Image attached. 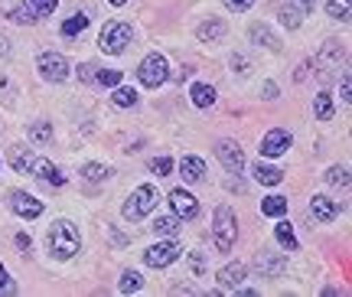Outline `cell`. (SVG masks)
<instances>
[{
	"label": "cell",
	"instance_id": "f35d334b",
	"mask_svg": "<svg viewBox=\"0 0 352 297\" xmlns=\"http://www.w3.org/2000/svg\"><path fill=\"white\" fill-rule=\"evenodd\" d=\"M252 3H254V0H226V7H228V10H235V13L252 10Z\"/></svg>",
	"mask_w": 352,
	"mask_h": 297
},
{
	"label": "cell",
	"instance_id": "60d3db41",
	"mask_svg": "<svg viewBox=\"0 0 352 297\" xmlns=\"http://www.w3.org/2000/svg\"><path fill=\"white\" fill-rule=\"evenodd\" d=\"M349 88H352L349 75H342V82H340V95H342V101H349V99H352V95H349Z\"/></svg>",
	"mask_w": 352,
	"mask_h": 297
},
{
	"label": "cell",
	"instance_id": "603a6c76",
	"mask_svg": "<svg viewBox=\"0 0 352 297\" xmlns=\"http://www.w3.org/2000/svg\"><path fill=\"white\" fill-rule=\"evenodd\" d=\"M258 268L264 272V278H277V274L284 272V258H271L267 252H261L258 255Z\"/></svg>",
	"mask_w": 352,
	"mask_h": 297
},
{
	"label": "cell",
	"instance_id": "7dc6e473",
	"mask_svg": "<svg viewBox=\"0 0 352 297\" xmlns=\"http://www.w3.org/2000/svg\"><path fill=\"white\" fill-rule=\"evenodd\" d=\"M192 268H196V272H202V255H199V252H192Z\"/></svg>",
	"mask_w": 352,
	"mask_h": 297
},
{
	"label": "cell",
	"instance_id": "7bdbcfd3",
	"mask_svg": "<svg viewBox=\"0 0 352 297\" xmlns=\"http://www.w3.org/2000/svg\"><path fill=\"white\" fill-rule=\"evenodd\" d=\"M264 99H277V85H274V82H267V85H264Z\"/></svg>",
	"mask_w": 352,
	"mask_h": 297
},
{
	"label": "cell",
	"instance_id": "6da1fadb",
	"mask_svg": "<svg viewBox=\"0 0 352 297\" xmlns=\"http://www.w3.org/2000/svg\"><path fill=\"white\" fill-rule=\"evenodd\" d=\"M50 252L59 261H69L78 252V232L69 219H59V223L50 229Z\"/></svg>",
	"mask_w": 352,
	"mask_h": 297
},
{
	"label": "cell",
	"instance_id": "ba28073f",
	"mask_svg": "<svg viewBox=\"0 0 352 297\" xmlns=\"http://www.w3.org/2000/svg\"><path fill=\"white\" fill-rule=\"evenodd\" d=\"M0 17H10L13 23H36V10L23 0H0Z\"/></svg>",
	"mask_w": 352,
	"mask_h": 297
},
{
	"label": "cell",
	"instance_id": "ac0fdd59",
	"mask_svg": "<svg viewBox=\"0 0 352 297\" xmlns=\"http://www.w3.org/2000/svg\"><path fill=\"white\" fill-rule=\"evenodd\" d=\"M179 174H183L186 183H199L202 174H206V163H202L199 157H183V161H179Z\"/></svg>",
	"mask_w": 352,
	"mask_h": 297
},
{
	"label": "cell",
	"instance_id": "f6af8a7d",
	"mask_svg": "<svg viewBox=\"0 0 352 297\" xmlns=\"http://www.w3.org/2000/svg\"><path fill=\"white\" fill-rule=\"evenodd\" d=\"M0 287H10V278H7V268L0 265Z\"/></svg>",
	"mask_w": 352,
	"mask_h": 297
},
{
	"label": "cell",
	"instance_id": "bcb514c9",
	"mask_svg": "<svg viewBox=\"0 0 352 297\" xmlns=\"http://www.w3.org/2000/svg\"><path fill=\"white\" fill-rule=\"evenodd\" d=\"M16 245H20V248H30V236H26V232H20V236H16Z\"/></svg>",
	"mask_w": 352,
	"mask_h": 297
},
{
	"label": "cell",
	"instance_id": "8992f818",
	"mask_svg": "<svg viewBox=\"0 0 352 297\" xmlns=\"http://www.w3.org/2000/svg\"><path fill=\"white\" fill-rule=\"evenodd\" d=\"M36 69L46 82H65V79H69V62H65L59 52H43L36 59Z\"/></svg>",
	"mask_w": 352,
	"mask_h": 297
},
{
	"label": "cell",
	"instance_id": "ee69618b",
	"mask_svg": "<svg viewBox=\"0 0 352 297\" xmlns=\"http://www.w3.org/2000/svg\"><path fill=\"white\" fill-rule=\"evenodd\" d=\"M189 75H192V69H189V65H183V69H179V72H176V79H179V82H186Z\"/></svg>",
	"mask_w": 352,
	"mask_h": 297
},
{
	"label": "cell",
	"instance_id": "30bf717a",
	"mask_svg": "<svg viewBox=\"0 0 352 297\" xmlns=\"http://www.w3.org/2000/svg\"><path fill=\"white\" fill-rule=\"evenodd\" d=\"M290 147V134L284 131V127H274V131H267L264 134V141H261V157H280L284 150Z\"/></svg>",
	"mask_w": 352,
	"mask_h": 297
},
{
	"label": "cell",
	"instance_id": "cb8c5ba5",
	"mask_svg": "<svg viewBox=\"0 0 352 297\" xmlns=\"http://www.w3.org/2000/svg\"><path fill=\"white\" fill-rule=\"evenodd\" d=\"M111 101L118 105V108H134V105H138V92H134V88H127V85H114Z\"/></svg>",
	"mask_w": 352,
	"mask_h": 297
},
{
	"label": "cell",
	"instance_id": "8d00e7d4",
	"mask_svg": "<svg viewBox=\"0 0 352 297\" xmlns=\"http://www.w3.org/2000/svg\"><path fill=\"white\" fill-rule=\"evenodd\" d=\"M95 79H98L101 85H108V88H114V85H121V72H118V69H108V72H104V69H101L98 75H95Z\"/></svg>",
	"mask_w": 352,
	"mask_h": 297
},
{
	"label": "cell",
	"instance_id": "83f0119b",
	"mask_svg": "<svg viewBox=\"0 0 352 297\" xmlns=\"http://www.w3.org/2000/svg\"><path fill=\"white\" fill-rule=\"evenodd\" d=\"M33 161H36V157H33V154H30V150H26V147H13V154H10V163H13V167H16V170H20V174H26V170L33 167Z\"/></svg>",
	"mask_w": 352,
	"mask_h": 297
},
{
	"label": "cell",
	"instance_id": "4dcf8cb0",
	"mask_svg": "<svg viewBox=\"0 0 352 297\" xmlns=\"http://www.w3.org/2000/svg\"><path fill=\"white\" fill-rule=\"evenodd\" d=\"M85 26H88V17L85 13H76V17H69L63 23V37H76V33H82Z\"/></svg>",
	"mask_w": 352,
	"mask_h": 297
},
{
	"label": "cell",
	"instance_id": "277c9868",
	"mask_svg": "<svg viewBox=\"0 0 352 297\" xmlns=\"http://www.w3.org/2000/svg\"><path fill=\"white\" fill-rule=\"evenodd\" d=\"M138 79L144 88H160L170 79V65H166V56H160V52H151L147 59L140 62L138 69Z\"/></svg>",
	"mask_w": 352,
	"mask_h": 297
},
{
	"label": "cell",
	"instance_id": "ab89813d",
	"mask_svg": "<svg viewBox=\"0 0 352 297\" xmlns=\"http://www.w3.org/2000/svg\"><path fill=\"white\" fill-rule=\"evenodd\" d=\"M78 75H82V82H95V65H91V62H85V65H82V69H78Z\"/></svg>",
	"mask_w": 352,
	"mask_h": 297
},
{
	"label": "cell",
	"instance_id": "b9f144b4",
	"mask_svg": "<svg viewBox=\"0 0 352 297\" xmlns=\"http://www.w3.org/2000/svg\"><path fill=\"white\" fill-rule=\"evenodd\" d=\"M232 65H239V72H241V75L248 72V59H245V56H232Z\"/></svg>",
	"mask_w": 352,
	"mask_h": 297
},
{
	"label": "cell",
	"instance_id": "d6a6232c",
	"mask_svg": "<svg viewBox=\"0 0 352 297\" xmlns=\"http://www.w3.org/2000/svg\"><path fill=\"white\" fill-rule=\"evenodd\" d=\"M327 13L333 20H349V0H327Z\"/></svg>",
	"mask_w": 352,
	"mask_h": 297
},
{
	"label": "cell",
	"instance_id": "d6986e66",
	"mask_svg": "<svg viewBox=\"0 0 352 297\" xmlns=\"http://www.w3.org/2000/svg\"><path fill=\"white\" fill-rule=\"evenodd\" d=\"M196 37H199L202 43H219V39L226 37V23H222V20H206V23H199Z\"/></svg>",
	"mask_w": 352,
	"mask_h": 297
},
{
	"label": "cell",
	"instance_id": "3957f363",
	"mask_svg": "<svg viewBox=\"0 0 352 297\" xmlns=\"http://www.w3.org/2000/svg\"><path fill=\"white\" fill-rule=\"evenodd\" d=\"M212 236H215V248H219V252H228V248L235 245V236H239V223H235V212L228 209V206H219V209H215Z\"/></svg>",
	"mask_w": 352,
	"mask_h": 297
},
{
	"label": "cell",
	"instance_id": "5bb4252c",
	"mask_svg": "<svg viewBox=\"0 0 352 297\" xmlns=\"http://www.w3.org/2000/svg\"><path fill=\"white\" fill-rule=\"evenodd\" d=\"M310 216H314L316 223H333L340 216V206H336V199H329V196H314L310 199Z\"/></svg>",
	"mask_w": 352,
	"mask_h": 297
},
{
	"label": "cell",
	"instance_id": "7a4b0ae2",
	"mask_svg": "<svg viewBox=\"0 0 352 297\" xmlns=\"http://www.w3.org/2000/svg\"><path fill=\"white\" fill-rule=\"evenodd\" d=\"M157 203H160V193H157V186H138V190L131 193V199L124 203V219L138 223V219H144L147 212L157 209Z\"/></svg>",
	"mask_w": 352,
	"mask_h": 297
},
{
	"label": "cell",
	"instance_id": "d590c367",
	"mask_svg": "<svg viewBox=\"0 0 352 297\" xmlns=\"http://www.w3.org/2000/svg\"><path fill=\"white\" fill-rule=\"evenodd\" d=\"M151 170L157 176H170V170H173V161H170V157H153V161H151Z\"/></svg>",
	"mask_w": 352,
	"mask_h": 297
},
{
	"label": "cell",
	"instance_id": "9a60e30c",
	"mask_svg": "<svg viewBox=\"0 0 352 297\" xmlns=\"http://www.w3.org/2000/svg\"><path fill=\"white\" fill-rule=\"evenodd\" d=\"M245 265L241 261H235V265H226L222 272H219V285L226 287V291H239L241 285H245Z\"/></svg>",
	"mask_w": 352,
	"mask_h": 297
},
{
	"label": "cell",
	"instance_id": "d4e9b609",
	"mask_svg": "<svg viewBox=\"0 0 352 297\" xmlns=\"http://www.w3.org/2000/svg\"><path fill=\"white\" fill-rule=\"evenodd\" d=\"M30 141H33V144H50L52 141V124L50 121L30 124Z\"/></svg>",
	"mask_w": 352,
	"mask_h": 297
},
{
	"label": "cell",
	"instance_id": "5b68a950",
	"mask_svg": "<svg viewBox=\"0 0 352 297\" xmlns=\"http://www.w3.org/2000/svg\"><path fill=\"white\" fill-rule=\"evenodd\" d=\"M127 43H131V26L127 23H108L104 30H101V39H98L101 52L118 56V52H124Z\"/></svg>",
	"mask_w": 352,
	"mask_h": 297
},
{
	"label": "cell",
	"instance_id": "f546056e",
	"mask_svg": "<svg viewBox=\"0 0 352 297\" xmlns=\"http://www.w3.org/2000/svg\"><path fill=\"white\" fill-rule=\"evenodd\" d=\"M82 176H85L88 183H101V180H108V176H111V170H108V167H101V163H85V167H82Z\"/></svg>",
	"mask_w": 352,
	"mask_h": 297
},
{
	"label": "cell",
	"instance_id": "1f68e13d",
	"mask_svg": "<svg viewBox=\"0 0 352 297\" xmlns=\"http://www.w3.org/2000/svg\"><path fill=\"white\" fill-rule=\"evenodd\" d=\"M280 23L287 26V30H297V26H300V10H297L294 3H284V7H280Z\"/></svg>",
	"mask_w": 352,
	"mask_h": 297
},
{
	"label": "cell",
	"instance_id": "484cf974",
	"mask_svg": "<svg viewBox=\"0 0 352 297\" xmlns=\"http://www.w3.org/2000/svg\"><path fill=\"white\" fill-rule=\"evenodd\" d=\"M261 212L264 216H271V219H277V216H284V212H287V199L284 196H267L261 203Z\"/></svg>",
	"mask_w": 352,
	"mask_h": 297
},
{
	"label": "cell",
	"instance_id": "c3c4849f",
	"mask_svg": "<svg viewBox=\"0 0 352 297\" xmlns=\"http://www.w3.org/2000/svg\"><path fill=\"white\" fill-rule=\"evenodd\" d=\"M111 3H114V7H124V3H127V0H111Z\"/></svg>",
	"mask_w": 352,
	"mask_h": 297
},
{
	"label": "cell",
	"instance_id": "2e32d148",
	"mask_svg": "<svg viewBox=\"0 0 352 297\" xmlns=\"http://www.w3.org/2000/svg\"><path fill=\"white\" fill-rule=\"evenodd\" d=\"M30 170H36V176L46 186H63L65 183V176L59 174V167H52V163L43 161V157H39V161H33V167H30Z\"/></svg>",
	"mask_w": 352,
	"mask_h": 297
},
{
	"label": "cell",
	"instance_id": "8fae6325",
	"mask_svg": "<svg viewBox=\"0 0 352 297\" xmlns=\"http://www.w3.org/2000/svg\"><path fill=\"white\" fill-rule=\"evenodd\" d=\"M215 154H219V161L226 163V170H232V174H239L241 167H245V154H241V147L235 141H219Z\"/></svg>",
	"mask_w": 352,
	"mask_h": 297
},
{
	"label": "cell",
	"instance_id": "ffe728a7",
	"mask_svg": "<svg viewBox=\"0 0 352 297\" xmlns=\"http://www.w3.org/2000/svg\"><path fill=\"white\" fill-rule=\"evenodd\" d=\"M314 114H316V121H333L336 105H333V95H329V92H320L314 99Z\"/></svg>",
	"mask_w": 352,
	"mask_h": 297
},
{
	"label": "cell",
	"instance_id": "44dd1931",
	"mask_svg": "<svg viewBox=\"0 0 352 297\" xmlns=\"http://www.w3.org/2000/svg\"><path fill=\"white\" fill-rule=\"evenodd\" d=\"M254 180H258V183H264V186H277L280 180H284V174H280L277 167H267V163L258 161V167H254Z\"/></svg>",
	"mask_w": 352,
	"mask_h": 297
},
{
	"label": "cell",
	"instance_id": "7c38bea8",
	"mask_svg": "<svg viewBox=\"0 0 352 297\" xmlns=\"http://www.w3.org/2000/svg\"><path fill=\"white\" fill-rule=\"evenodd\" d=\"M342 59H346V46H342V43H336V39H333V43H327V46H323V52H320V75L327 79L329 69H340Z\"/></svg>",
	"mask_w": 352,
	"mask_h": 297
},
{
	"label": "cell",
	"instance_id": "74e56055",
	"mask_svg": "<svg viewBox=\"0 0 352 297\" xmlns=\"http://www.w3.org/2000/svg\"><path fill=\"white\" fill-rule=\"evenodd\" d=\"M56 3H59V0H30V7L36 10V17H46V13H52V10H56Z\"/></svg>",
	"mask_w": 352,
	"mask_h": 297
},
{
	"label": "cell",
	"instance_id": "4fadbf2b",
	"mask_svg": "<svg viewBox=\"0 0 352 297\" xmlns=\"http://www.w3.org/2000/svg\"><path fill=\"white\" fill-rule=\"evenodd\" d=\"M10 206H13V212L23 216V219H36V216H43V203H39L36 196H30V193H13Z\"/></svg>",
	"mask_w": 352,
	"mask_h": 297
},
{
	"label": "cell",
	"instance_id": "836d02e7",
	"mask_svg": "<svg viewBox=\"0 0 352 297\" xmlns=\"http://www.w3.org/2000/svg\"><path fill=\"white\" fill-rule=\"evenodd\" d=\"M118 287H121V294H134V291H140V274L138 272H124Z\"/></svg>",
	"mask_w": 352,
	"mask_h": 297
},
{
	"label": "cell",
	"instance_id": "e575fe53",
	"mask_svg": "<svg viewBox=\"0 0 352 297\" xmlns=\"http://www.w3.org/2000/svg\"><path fill=\"white\" fill-rule=\"evenodd\" d=\"M327 183L329 186H349V174H346V167H329Z\"/></svg>",
	"mask_w": 352,
	"mask_h": 297
},
{
	"label": "cell",
	"instance_id": "4316f807",
	"mask_svg": "<svg viewBox=\"0 0 352 297\" xmlns=\"http://www.w3.org/2000/svg\"><path fill=\"white\" fill-rule=\"evenodd\" d=\"M153 232H157V236L173 238L176 232H179V223H176L173 216H157V223H153Z\"/></svg>",
	"mask_w": 352,
	"mask_h": 297
},
{
	"label": "cell",
	"instance_id": "f1b7e54d",
	"mask_svg": "<svg viewBox=\"0 0 352 297\" xmlns=\"http://www.w3.org/2000/svg\"><path fill=\"white\" fill-rule=\"evenodd\" d=\"M274 236H277V242H280V245L287 248V252H297V238H294V229H290V223H277Z\"/></svg>",
	"mask_w": 352,
	"mask_h": 297
},
{
	"label": "cell",
	"instance_id": "7402d4cb",
	"mask_svg": "<svg viewBox=\"0 0 352 297\" xmlns=\"http://www.w3.org/2000/svg\"><path fill=\"white\" fill-rule=\"evenodd\" d=\"M252 39L258 43V46H267V50H274V52L280 50L277 37H274V33H271V30H267L264 23H254V26H252Z\"/></svg>",
	"mask_w": 352,
	"mask_h": 297
},
{
	"label": "cell",
	"instance_id": "e0dca14e",
	"mask_svg": "<svg viewBox=\"0 0 352 297\" xmlns=\"http://www.w3.org/2000/svg\"><path fill=\"white\" fill-rule=\"evenodd\" d=\"M189 99H192L196 108H212L215 105V88L206 85V82H196V85L189 88Z\"/></svg>",
	"mask_w": 352,
	"mask_h": 297
},
{
	"label": "cell",
	"instance_id": "9c48e42d",
	"mask_svg": "<svg viewBox=\"0 0 352 297\" xmlns=\"http://www.w3.org/2000/svg\"><path fill=\"white\" fill-rule=\"evenodd\" d=\"M170 206H173L176 219H196V216H199V203H196V196L186 193V190H173V193H170Z\"/></svg>",
	"mask_w": 352,
	"mask_h": 297
},
{
	"label": "cell",
	"instance_id": "52a82bcc",
	"mask_svg": "<svg viewBox=\"0 0 352 297\" xmlns=\"http://www.w3.org/2000/svg\"><path fill=\"white\" fill-rule=\"evenodd\" d=\"M176 258H179V245H176L173 238H170V242H157L153 248L144 252V261H147L151 268H166V265H173Z\"/></svg>",
	"mask_w": 352,
	"mask_h": 297
}]
</instances>
